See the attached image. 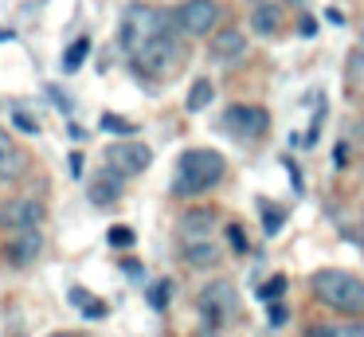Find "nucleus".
I'll use <instances>...</instances> for the list:
<instances>
[{"label": "nucleus", "mask_w": 364, "mask_h": 337, "mask_svg": "<svg viewBox=\"0 0 364 337\" xmlns=\"http://www.w3.org/2000/svg\"><path fill=\"white\" fill-rule=\"evenodd\" d=\"M270 321H274V326H282V321H286V306L274 302V310H270Z\"/></svg>", "instance_id": "obj_28"}, {"label": "nucleus", "mask_w": 364, "mask_h": 337, "mask_svg": "<svg viewBox=\"0 0 364 337\" xmlns=\"http://www.w3.org/2000/svg\"><path fill=\"white\" fill-rule=\"evenodd\" d=\"M348 78H353V86H364V36L353 51V63H348Z\"/></svg>", "instance_id": "obj_23"}, {"label": "nucleus", "mask_w": 364, "mask_h": 337, "mask_svg": "<svg viewBox=\"0 0 364 337\" xmlns=\"http://www.w3.org/2000/svg\"><path fill=\"white\" fill-rule=\"evenodd\" d=\"M122 271H126L129 279H141V263H126V266H122Z\"/></svg>", "instance_id": "obj_29"}, {"label": "nucleus", "mask_w": 364, "mask_h": 337, "mask_svg": "<svg viewBox=\"0 0 364 337\" xmlns=\"http://www.w3.org/2000/svg\"><path fill=\"white\" fill-rule=\"evenodd\" d=\"M134 63L149 78H173L176 71H181V63H184V43L173 36V31H168V36L153 39L141 55H134Z\"/></svg>", "instance_id": "obj_4"}, {"label": "nucleus", "mask_w": 364, "mask_h": 337, "mask_svg": "<svg viewBox=\"0 0 364 337\" xmlns=\"http://www.w3.org/2000/svg\"><path fill=\"white\" fill-rule=\"evenodd\" d=\"M71 306H79V310L87 313V318H102V313H106V306L98 302V298L90 294V290H82V286H75V290H71Z\"/></svg>", "instance_id": "obj_17"}, {"label": "nucleus", "mask_w": 364, "mask_h": 337, "mask_svg": "<svg viewBox=\"0 0 364 337\" xmlns=\"http://www.w3.org/2000/svg\"><path fill=\"white\" fill-rule=\"evenodd\" d=\"M102 130H110V133H122V138H129V133H134V122H126V118H118V114H102Z\"/></svg>", "instance_id": "obj_24"}, {"label": "nucleus", "mask_w": 364, "mask_h": 337, "mask_svg": "<svg viewBox=\"0 0 364 337\" xmlns=\"http://www.w3.org/2000/svg\"><path fill=\"white\" fill-rule=\"evenodd\" d=\"M40 219H43L40 200H12L0 208V224L12 227V232H40Z\"/></svg>", "instance_id": "obj_9"}, {"label": "nucleus", "mask_w": 364, "mask_h": 337, "mask_svg": "<svg viewBox=\"0 0 364 337\" xmlns=\"http://www.w3.org/2000/svg\"><path fill=\"white\" fill-rule=\"evenodd\" d=\"M200 313H204L212 326H223V321H231L239 313V294L231 282H208L204 290H200Z\"/></svg>", "instance_id": "obj_5"}, {"label": "nucleus", "mask_w": 364, "mask_h": 337, "mask_svg": "<svg viewBox=\"0 0 364 337\" xmlns=\"http://www.w3.org/2000/svg\"><path fill=\"white\" fill-rule=\"evenodd\" d=\"M12 125H20L24 133H40V122H36L28 110H12Z\"/></svg>", "instance_id": "obj_25"}, {"label": "nucleus", "mask_w": 364, "mask_h": 337, "mask_svg": "<svg viewBox=\"0 0 364 337\" xmlns=\"http://www.w3.org/2000/svg\"><path fill=\"white\" fill-rule=\"evenodd\" d=\"M106 239H110V247H118V251H126V247H134V239H137V235H134V232H129V227H126V224H114V227H110V235H106Z\"/></svg>", "instance_id": "obj_22"}, {"label": "nucleus", "mask_w": 364, "mask_h": 337, "mask_svg": "<svg viewBox=\"0 0 364 337\" xmlns=\"http://www.w3.org/2000/svg\"><path fill=\"white\" fill-rule=\"evenodd\" d=\"M71 172H75V177L82 172V157H79V153H71Z\"/></svg>", "instance_id": "obj_30"}, {"label": "nucleus", "mask_w": 364, "mask_h": 337, "mask_svg": "<svg viewBox=\"0 0 364 337\" xmlns=\"http://www.w3.org/2000/svg\"><path fill=\"white\" fill-rule=\"evenodd\" d=\"M251 28L259 31V36H274V31L282 28V8L270 4V0H262V4L251 12Z\"/></svg>", "instance_id": "obj_14"}, {"label": "nucleus", "mask_w": 364, "mask_h": 337, "mask_svg": "<svg viewBox=\"0 0 364 337\" xmlns=\"http://www.w3.org/2000/svg\"><path fill=\"white\" fill-rule=\"evenodd\" d=\"M314 290L321 302H329L333 310L345 313H360L364 310V282L348 271H317L314 274Z\"/></svg>", "instance_id": "obj_3"}, {"label": "nucleus", "mask_w": 364, "mask_h": 337, "mask_svg": "<svg viewBox=\"0 0 364 337\" xmlns=\"http://www.w3.org/2000/svg\"><path fill=\"white\" fill-rule=\"evenodd\" d=\"M118 196H122V177H114V172H110V177L102 172V180L90 185V200H95V204H114Z\"/></svg>", "instance_id": "obj_16"}, {"label": "nucleus", "mask_w": 364, "mask_h": 337, "mask_svg": "<svg viewBox=\"0 0 364 337\" xmlns=\"http://www.w3.org/2000/svg\"><path fill=\"white\" fill-rule=\"evenodd\" d=\"M208 102H212V83H208V78H196V83H192V90H188V102H184V106H188V114H200V110H204Z\"/></svg>", "instance_id": "obj_18"}, {"label": "nucleus", "mask_w": 364, "mask_h": 337, "mask_svg": "<svg viewBox=\"0 0 364 337\" xmlns=\"http://www.w3.org/2000/svg\"><path fill=\"white\" fill-rule=\"evenodd\" d=\"M243 51H247V36L239 28H223V31H215V36H212V55L220 63L243 59Z\"/></svg>", "instance_id": "obj_11"}, {"label": "nucleus", "mask_w": 364, "mask_h": 337, "mask_svg": "<svg viewBox=\"0 0 364 337\" xmlns=\"http://www.w3.org/2000/svg\"><path fill=\"white\" fill-rule=\"evenodd\" d=\"M228 239H231V247H235V251H247V235H243V227H239V224L228 227Z\"/></svg>", "instance_id": "obj_26"}, {"label": "nucleus", "mask_w": 364, "mask_h": 337, "mask_svg": "<svg viewBox=\"0 0 364 337\" xmlns=\"http://www.w3.org/2000/svg\"><path fill=\"white\" fill-rule=\"evenodd\" d=\"M181 251H184V263H188V266H215V263H220V247H215V239L181 243Z\"/></svg>", "instance_id": "obj_13"}, {"label": "nucleus", "mask_w": 364, "mask_h": 337, "mask_svg": "<svg viewBox=\"0 0 364 337\" xmlns=\"http://www.w3.org/2000/svg\"><path fill=\"white\" fill-rule=\"evenodd\" d=\"M215 4L212 0H184L181 8H176V28L184 31V36H204V31H212L215 28Z\"/></svg>", "instance_id": "obj_7"}, {"label": "nucleus", "mask_w": 364, "mask_h": 337, "mask_svg": "<svg viewBox=\"0 0 364 337\" xmlns=\"http://www.w3.org/2000/svg\"><path fill=\"white\" fill-rule=\"evenodd\" d=\"M24 169V153L12 145V138L0 130V180H12L16 172Z\"/></svg>", "instance_id": "obj_15"}, {"label": "nucleus", "mask_w": 364, "mask_h": 337, "mask_svg": "<svg viewBox=\"0 0 364 337\" xmlns=\"http://www.w3.org/2000/svg\"><path fill=\"white\" fill-rule=\"evenodd\" d=\"M223 172H228V161H223L215 149H188L181 153V165H176V196H192V192H204V188L220 185Z\"/></svg>", "instance_id": "obj_1"}, {"label": "nucleus", "mask_w": 364, "mask_h": 337, "mask_svg": "<svg viewBox=\"0 0 364 337\" xmlns=\"http://www.w3.org/2000/svg\"><path fill=\"white\" fill-rule=\"evenodd\" d=\"M40 251H43V235L40 232H12L4 255H9V263L28 266V263H36V255H40Z\"/></svg>", "instance_id": "obj_10"}, {"label": "nucleus", "mask_w": 364, "mask_h": 337, "mask_svg": "<svg viewBox=\"0 0 364 337\" xmlns=\"http://www.w3.org/2000/svg\"><path fill=\"white\" fill-rule=\"evenodd\" d=\"M48 337H79V333H71V329H59V333H48Z\"/></svg>", "instance_id": "obj_31"}, {"label": "nucleus", "mask_w": 364, "mask_h": 337, "mask_svg": "<svg viewBox=\"0 0 364 337\" xmlns=\"http://www.w3.org/2000/svg\"><path fill=\"white\" fill-rule=\"evenodd\" d=\"M149 161H153V153L141 141H122V145L106 149V169H110L114 177H137V172L149 169Z\"/></svg>", "instance_id": "obj_6"}, {"label": "nucleus", "mask_w": 364, "mask_h": 337, "mask_svg": "<svg viewBox=\"0 0 364 337\" xmlns=\"http://www.w3.org/2000/svg\"><path fill=\"white\" fill-rule=\"evenodd\" d=\"M282 294H286V279H282V274H274L267 286H259V302H270V306H274Z\"/></svg>", "instance_id": "obj_21"}, {"label": "nucleus", "mask_w": 364, "mask_h": 337, "mask_svg": "<svg viewBox=\"0 0 364 337\" xmlns=\"http://www.w3.org/2000/svg\"><path fill=\"white\" fill-rule=\"evenodd\" d=\"M212 227H215L212 208H192V212H184V216H181V243L212 239Z\"/></svg>", "instance_id": "obj_12"}, {"label": "nucleus", "mask_w": 364, "mask_h": 337, "mask_svg": "<svg viewBox=\"0 0 364 337\" xmlns=\"http://www.w3.org/2000/svg\"><path fill=\"white\" fill-rule=\"evenodd\" d=\"M161 36H168V16L161 8H149V4L126 8V16H122V47L129 55H141Z\"/></svg>", "instance_id": "obj_2"}, {"label": "nucleus", "mask_w": 364, "mask_h": 337, "mask_svg": "<svg viewBox=\"0 0 364 337\" xmlns=\"http://www.w3.org/2000/svg\"><path fill=\"white\" fill-rule=\"evenodd\" d=\"M168 298H173V282H168V279H161V282H153V286H149V306H153V310H165Z\"/></svg>", "instance_id": "obj_20"}, {"label": "nucleus", "mask_w": 364, "mask_h": 337, "mask_svg": "<svg viewBox=\"0 0 364 337\" xmlns=\"http://www.w3.org/2000/svg\"><path fill=\"white\" fill-rule=\"evenodd\" d=\"M278 227H282V216H278V212L267 204V232H278Z\"/></svg>", "instance_id": "obj_27"}, {"label": "nucleus", "mask_w": 364, "mask_h": 337, "mask_svg": "<svg viewBox=\"0 0 364 337\" xmlns=\"http://www.w3.org/2000/svg\"><path fill=\"white\" fill-rule=\"evenodd\" d=\"M223 125H228L231 133H239V138H259V133H267L270 114L262 106H228Z\"/></svg>", "instance_id": "obj_8"}, {"label": "nucleus", "mask_w": 364, "mask_h": 337, "mask_svg": "<svg viewBox=\"0 0 364 337\" xmlns=\"http://www.w3.org/2000/svg\"><path fill=\"white\" fill-rule=\"evenodd\" d=\"M360 235H364V212H360Z\"/></svg>", "instance_id": "obj_32"}, {"label": "nucleus", "mask_w": 364, "mask_h": 337, "mask_svg": "<svg viewBox=\"0 0 364 337\" xmlns=\"http://www.w3.org/2000/svg\"><path fill=\"white\" fill-rule=\"evenodd\" d=\"M87 51H90V39H87V36L75 39V43L67 47V55H63V71H79L82 59H87Z\"/></svg>", "instance_id": "obj_19"}]
</instances>
